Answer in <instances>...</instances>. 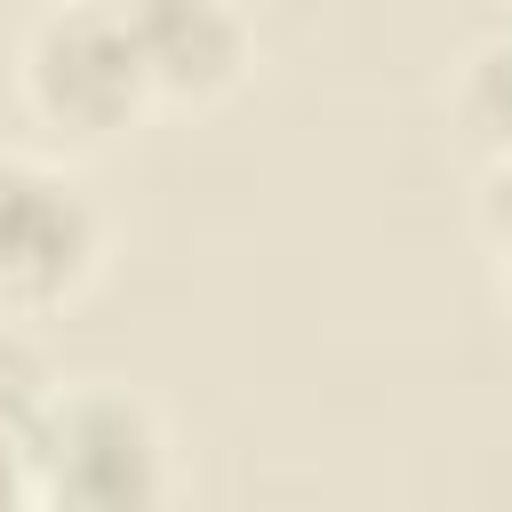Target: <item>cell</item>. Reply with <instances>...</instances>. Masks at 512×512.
Instances as JSON below:
<instances>
[{
  "label": "cell",
  "mask_w": 512,
  "mask_h": 512,
  "mask_svg": "<svg viewBox=\"0 0 512 512\" xmlns=\"http://www.w3.org/2000/svg\"><path fill=\"white\" fill-rule=\"evenodd\" d=\"M56 392H64V384H56V368L40 360V344L0 320V448H24V440L40 432V416L56 408Z\"/></svg>",
  "instance_id": "6"
},
{
  "label": "cell",
  "mask_w": 512,
  "mask_h": 512,
  "mask_svg": "<svg viewBox=\"0 0 512 512\" xmlns=\"http://www.w3.org/2000/svg\"><path fill=\"white\" fill-rule=\"evenodd\" d=\"M128 32L152 64V88L176 104H208L248 72V16L232 0H144L128 8Z\"/></svg>",
  "instance_id": "4"
},
{
  "label": "cell",
  "mask_w": 512,
  "mask_h": 512,
  "mask_svg": "<svg viewBox=\"0 0 512 512\" xmlns=\"http://www.w3.org/2000/svg\"><path fill=\"white\" fill-rule=\"evenodd\" d=\"M24 96L64 136H120L160 88L120 8L104 0H56L24 32Z\"/></svg>",
  "instance_id": "2"
},
{
  "label": "cell",
  "mask_w": 512,
  "mask_h": 512,
  "mask_svg": "<svg viewBox=\"0 0 512 512\" xmlns=\"http://www.w3.org/2000/svg\"><path fill=\"white\" fill-rule=\"evenodd\" d=\"M472 216H480V240H488V256H496V272H504V288H512V160H488V168H480Z\"/></svg>",
  "instance_id": "7"
},
{
  "label": "cell",
  "mask_w": 512,
  "mask_h": 512,
  "mask_svg": "<svg viewBox=\"0 0 512 512\" xmlns=\"http://www.w3.org/2000/svg\"><path fill=\"white\" fill-rule=\"evenodd\" d=\"M456 112L488 144V160H512V32L480 40L456 72Z\"/></svg>",
  "instance_id": "5"
},
{
  "label": "cell",
  "mask_w": 512,
  "mask_h": 512,
  "mask_svg": "<svg viewBox=\"0 0 512 512\" xmlns=\"http://www.w3.org/2000/svg\"><path fill=\"white\" fill-rule=\"evenodd\" d=\"M104 8H120V16H128V8H144V0H104Z\"/></svg>",
  "instance_id": "9"
},
{
  "label": "cell",
  "mask_w": 512,
  "mask_h": 512,
  "mask_svg": "<svg viewBox=\"0 0 512 512\" xmlns=\"http://www.w3.org/2000/svg\"><path fill=\"white\" fill-rule=\"evenodd\" d=\"M96 248H104V216L80 192V176L0 144V312L64 304L96 272Z\"/></svg>",
  "instance_id": "3"
},
{
  "label": "cell",
  "mask_w": 512,
  "mask_h": 512,
  "mask_svg": "<svg viewBox=\"0 0 512 512\" xmlns=\"http://www.w3.org/2000/svg\"><path fill=\"white\" fill-rule=\"evenodd\" d=\"M32 512H168V440L128 384H64L24 440Z\"/></svg>",
  "instance_id": "1"
},
{
  "label": "cell",
  "mask_w": 512,
  "mask_h": 512,
  "mask_svg": "<svg viewBox=\"0 0 512 512\" xmlns=\"http://www.w3.org/2000/svg\"><path fill=\"white\" fill-rule=\"evenodd\" d=\"M0 512H32V480H24V448H0Z\"/></svg>",
  "instance_id": "8"
}]
</instances>
